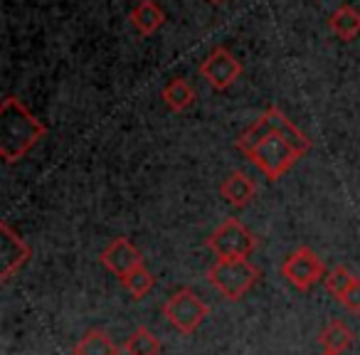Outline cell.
Here are the masks:
<instances>
[{
  "label": "cell",
  "mask_w": 360,
  "mask_h": 355,
  "mask_svg": "<svg viewBox=\"0 0 360 355\" xmlns=\"http://www.w3.org/2000/svg\"><path fill=\"white\" fill-rule=\"evenodd\" d=\"M202 79H207V84L217 91H225L240 79L242 65L227 47H215L210 55L205 57V62L200 65Z\"/></svg>",
  "instance_id": "obj_7"
},
{
  "label": "cell",
  "mask_w": 360,
  "mask_h": 355,
  "mask_svg": "<svg viewBox=\"0 0 360 355\" xmlns=\"http://www.w3.org/2000/svg\"><path fill=\"white\" fill-rule=\"evenodd\" d=\"M262 116L269 121L271 131H274V134H279V136H284V138L289 141V143L294 146V148L299 150L301 155H306L311 150V138L304 134V131L296 129V124H291V119L281 109H276V106H269V109H266Z\"/></svg>",
  "instance_id": "obj_11"
},
{
  "label": "cell",
  "mask_w": 360,
  "mask_h": 355,
  "mask_svg": "<svg viewBox=\"0 0 360 355\" xmlns=\"http://www.w3.org/2000/svg\"><path fill=\"white\" fill-rule=\"evenodd\" d=\"M99 262H101V266H106V269L116 276V279H121V276H126L131 269L143 264V257H141L139 247H136L129 237H114V240L101 250Z\"/></svg>",
  "instance_id": "obj_8"
},
{
  "label": "cell",
  "mask_w": 360,
  "mask_h": 355,
  "mask_svg": "<svg viewBox=\"0 0 360 355\" xmlns=\"http://www.w3.org/2000/svg\"><path fill=\"white\" fill-rule=\"evenodd\" d=\"M220 195L225 198L227 205L232 207H247L257 195V183L252 181L250 175H245L242 170H235L222 181Z\"/></svg>",
  "instance_id": "obj_10"
},
{
  "label": "cell",
  "mask_w": 360,
  "mask_h": 355,
  "mask_svg": "<svg viewBox=\"0 0 360 355\" xmlns=\"http://www.w3.org/2000/svg\"><path fill=\"white\" fill-rule=\"evenodd\" d=\"M0 257H3V284H8L13 279V274L20 271L32 257V250L27 247V242L20 235H15L8 222L0 225Z\"/></svg>",
  "instance_id": "obj_9"
},
{
  "label": "cell",
  "mask_w": 360,
  "mask_h": 355,
  "mask_svg": "<svg viewBox=\"0 0 360 355\" xmlns=\"http://www.w3.org/2000/svg\"><path fill=\"white\" fill-rule=\"evenodd\" d=\"M353 338H355L353 330H350L343 321L335 318L321 330L319 343H321V348L328 350V353H345V350L353 345Z\"/></svg>",
  "instance_id": "obj_16"
},
{
  "label": "cell",
  "mask_w": 360,
  "mask_h": 355,
  "mask_svg": "<svg viewBox=\"0 0 360 355\" xmlns=\"http://www.w3.org/2000/svg\"><path fill=\"white\" fill-rule=\"evenodd\" d=\"M119 281H121V286H124V289L134 296V299H146V296H148V291L153 289V274L146 269V264L131 269L129 274L121 276Z\"/></svg>",
  "instance_id": "obj_18"
},
{
  "label": "cell",
  "mask_w": 360,
  "mask_h": 355,
  "mask_svg": "<svg viewBox=\"0 0 360 355\" xmlns=\"http://www.w3.org/2000/svg\"><path fill=\"white\" fill-rule=\"evenodd\" d=\"M262 271L252 264L250 259H235V262H215L207 269V284L225 296L227 301H237L247 296L259 281Z\"/></svg>",
  "instance_id": "obj_2"
},
{
  "label": "cell",
  "mask_w": 360,
  "mask_h": 355,
  "mask_svg": "<svg viewBox=\"0 0 360 355\" xmlns=\"http://www.w3.org/2000/svg\"><path fill=\"white\" fill-rule=\"evenodd\" d=\"M160 96H163L165 106H168L170 111H186V109H191L193 101H195V89H193V84L188 79L175 77V79H170L168 84L163 86Z\"/></svg>",
  "instance_id": "obj_13"
},
{
  "label": "cell",
  "mask_w": 360,
  "mask_h": 355,
  "mask_svg": "<svg viewBox=\"0 0 360 355\" xmlns=\"http://www.w3.org/2000/svg\"><path fill=\"white\" fill-rule=\"evenodd\" d=\"M75 355H119V345L111 340V335L106 330H86L79 338V343L72 350Z\"/></svg>",
  "instance_id": "obj_14"
},
{
  "label": "cell",
  "mask_w": 360,
  "mask_h": 355,
  "mask_svg": "<svg viewBox=\"0 0 360 355\" xmlns=\"http://www.w3.org/2000/svg\"><path fill=\"white\" fill-rule=\"evenodd\" d=\"M319 355H343V353H328V350H323V353H319Z\"/></svg>",
  "instance_id": "obj_21"
},
{
  "label": "cell",
  "mask_w": 360,
  "mask_h": 355,
  "mask_svg": "<svg viewBox=\"0 0 360 355\" xmlns=\"http://www.w3.org/2000/svg\"><path fill=\"white\" fill-rule=\"evenodd\" d=\"M47 136V126L30 114L15 96H8L0 106V158L6 163L25 158Z\"/></svg>",
  "instance_id": "obj_1"
},
{
  "label": "cell",
  "mask_w": 360,
  "mask_h": 355,
  "mask_svg": "<svg viewBox=\"0 0 360 355\" xmlns=\"http://www.w3.org/2000/svg\"><path fill=\"white\" fill-rule=\"evenodd\" d=\"M131 22H134V27L141 35H153L165 22V13L153 0H141L139 6L131 11Z\"/></svg>",
  "instance_id": "obj_12"
},
{
  "label": "cell",
  "mask_w": 360,
  "mask_h": 355,
  "mask_svg": "<svg viewBox=\"0 0 360 355\" xmlns=\"http://www.w3.org/2000/svg\"><path fill=\"white\" fill-rule=\"evenodd\" d=\"M338 301L350 311V314H360V279H355Z\"/></svg>",
  "instance_id": "obj_20"
},
{
  "label": "cell",
  "mask_w": 360,
  "mask_h": 355,
  "mask_svg": "<svg viewBox=\"0 0 360 355\" xmlns=\"http://www.w3.org/2000/svg\"><path fill=\"white\" fill-rule=\"evenodd\" d=\"M266 124H269V121H266ZM299 158H301L299 150H296L294 146L284 138V136L274 134V131L266 134L264 138H262L259 143L247 153V160H250L252 165H257V168H259L269 181H279V178H284V175L294 168Z\"/></svg>",
  "instance_id": "obj_3"
},
{
  "label": "cell",
  "mask_w": 360,
  "mask_h": 355,
  "mask_svg": "<svg viewBox=\"0 0 360 355\" xmlns=\"http://www.w3.org/2000/svg\"><path fill=\"white\" fill-rule=\"evenodd\" d=\"M205 245L217 257V262L250 259L257 250V237L237 217H230L207 237Z\"/></svg>",
  "instance_id": "obj_4"
},
{
  "label": "cell",
  "mask_w": 360,
  "mask_h": 355,
  "mask_svg": "<svg viewBox=\"0 0 360 355\" xmlns=\"http://www.w3.org/2000/svg\"><path fill=\"white\" fill-rule=\"evenodd\" d=\"M330 30L335 37H340L343 42H350L360 35V11H355L353 6H340L338 11L330 15L328 20Z\"/></svg>",
  "instance_id": "obj_15"
},
{
  "label": "cell",
  "mask_w": 360,
  "mask_h": 355,
  "mask_svg": "<svg viewBox=\"0 0 360 355\" xmlns=\"http://www.w3.org/2000/svg\"><path fill=\"white\" fill-rule=\"evenodd\" d=\"M129 355H158L160 353V340L150 333L146 325H139L134 333L129 335V340L124 343Z\"/></svg>",
  "instance_id": "obj_17"
},
{
  "label": "cell",
  "mask_w": 360,
  "mask_h": 355,
  "mask_svg": "<svg viewBox=\"0 0 360 355\" xmlns=\"http://www.w3.org/2000/svg\"><path fill=\"white\" fill-rule=\"evenodd\" d=\"M163 316L178 333L191 335L205 323V318L210 316V306L193 289H178L163 304Z\"/></svg>",
  "instance_id": "obj_5"
},
{
  "label": "cell",
  "mask_w": 360,
  "mask_h": 355,
  "mask_svg": "<svg viewBox=\"0 0 360 355\" xmlns=\"http://www.w3.org/2000/svg\"><path fill=\"white\" fill-rule=\"evenodd\" d=\"M355 281V276L350 274L345 266H335V269H330L328 274H326L323 284H326V291H328L333 299H340V296L348 291V286Z\"/></svg>",
  "instance_id": "obj_19"
},
{
  "label": "cell",
  "mask_w": 360,
  "mask_h": 355,
  "mask_svg": "<svg viewBox=\"0 0 360 355\" xmlns=\"http://www.w3.org/2000/svg\"><path fill=\"white\" fill-rule=\"evenodd\" d=\"M281 274L289 281L294 289L299 291H311L319 281L326 279V264L311 247H299L294 250L281 264Z\"/></svg>",
  "instance_id": "obj_6"
},
{
  "label": "cell",
  "mask_w": 360,
  "mask_h": 355,
  "mask_svg": "<svg viewBox=\"0 0 360 355\" xmlns=\"http://www.w3.org/2000/svg\"><path fill=\"white\" fill-rule=\"evenodd\" d=\"M210 3H222V0H210Z\"/></svg>",
  "instance_id": "obj_22"
}]
</instances>
